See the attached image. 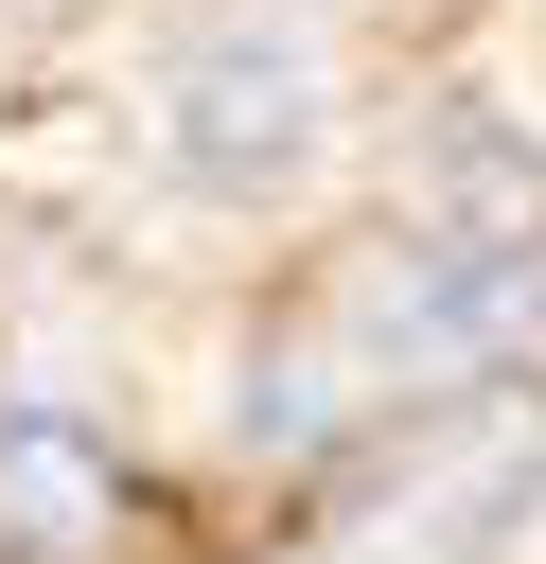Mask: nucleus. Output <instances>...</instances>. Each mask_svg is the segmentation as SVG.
I'll return each instance as SVG.
<instances>
[{
	"label": "nucleus",
	"instance_id": "obj_3",
	"mask_svg": "<svg viewBox=\"0 0 546 564\" xmlns=\"http://www.w3.org/2000/svg\"><path fill=\"white\" fill-rule=\"evenodd\" d=\"M141 529V476L70 405H0V564H106Z\"/></svg>",
	"mask_w": 546,
	"mask_h": 564
},
{
	"label": "nucleus",
	"instance_id": "obj_1",
	"mask_svg": "<svg viewBox=\"0 0 546 564\" xmlns=\"http://www.w3.org/2000/svg\"><path fill=\"white\" fill-rule=\"evenodd\" d=\"M317 141H335V53H317L299 18H211V35L159 70V159H176L194 194H229V212L299 194Z\"/></svg>",
	"mask_w": 546,
	"mask_h": 564
},
{
	"label": "nucleus",
	"instance_id": "obj_2",
	"mask_svg": "<svg viewBox=\"0 0 546 564\" xmlns=\"http://www.w3.org/2000/svg\"><path fill=\"white\" fill-rule=\"evenodd\" d=\"M405 247L546 264V141L511 106H423V141H405Z\"/></svg>",
	"mask_w": 546,
	"mask_h": 564
}]
</instances>
